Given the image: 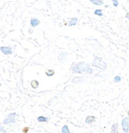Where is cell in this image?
I'll return each instance as SVG.
<instances>
[{
  "mask_svg": "<svg viewBox=\"0 0 129 133\" xmlns=\"http://www.w3.org/2000/svg\"><path fill=\"white\" fill-rule=\"evenodd\" d=\"M91 66H95L96 68H99L101 70H106L107 68V64L106 62H104L103 59L101 57H95L94 60L91 63Z\"/></svg>",
  "mask_w": 129,
  "mask_h": 133,
  "instance_id": "obj_1",
  "label": "cell"
},
{
  "mask_svg": "<svg viewBox=\"0 0 129 133\" xmlns=\"http://www.w3.org/2000/svg\"><path fill=\"white\" fill-rule=\"evenodd\" d=\"M77 64V66L81 70L82 73H85V74H93L94 70L91 66V65L88 63H85V62H79Z\"/></svg>",
  "mask_w": 129,
  "mask_h": 133,
  "instance_id": "obj_2",
  "label": "cell"
},
{
  "mask_svg": "<svg viewBox=\"0 0 129 133\" xmlns=\"http://www.w3.org/2000/svg\"><path fill=\"white\" fill-rule=\"evenodd\" d=\"M18 116V115L15 112H12V113L8 114L6 116V118L3 121V124L4 125H10V124H14L16 122V118Z\"/></svg>",
  "mask_w": 129,
  "mask_h": 133,
  "instance_id": "obj_3",
  "label": "cell"
},
{
  "mask_svg": "<svg viewBox=\"0 0 129 133\" xmlns=\"http://www.w3.org/2000/svg\"><path fill=\"white\" fill-rule=\"evenodd\" d=\"M122 129L124 133H129V117H125L122 121Z\"/></svg>",
  "mask_w": 129,
  "mask_h": 133,
  "instance_id": "obj_4",
  "label": "cell"
},
{
  "mask_svg": "<svg viewBox=\"0 0 129 133\" xmlns=\"http://www.w3.org/2000/svg\"><path fill=\"white\" fill-rule=\"evenodd\" d=\"M0 51L3 54L6 55V56H9V55L13 54V48L11 47H8V46L0 47Z\"/></svg>",
  "mask_w": 129,
  "mask_h": 133,
  "instance_id": "obj_5",
  "label": "cell"
},
{
  "mask_svg": "<svg viewBox=\"0 0 129 133\" xmlns=\"http://www.w3.org/2000/svg\"><path fill=\"white\" fill-rule=\"evenodd\" d=\"M67 55L68 53L66 52V51H61V52H60L59 55H58V61H59L60 63H64L65 62H66Z\"/></svg>",
  "mask_w": 129,
  "mask_h": 133,
  "instance_id": "obj_6",
  "label": "cell"
},
{
  "mask_svg": "<svg viewBox=\"0 0 129 133\" xmlns=\"http://www.w3.org/2000/svg\"><path fill=\"white\" fill-rule=\"evenodd\" d=\"M70 70V72H71L73 74H81V73H82L81 72V70L79 69V67L77 66V64H76V63H72Z\"/></svg>",
  "mask_w": 129,
  "mask_h": 133,
  "instance_id": "obj_7",
  "label": "cell"
},
{
  "mask_svg": "<svg viewBox=\"0 0 129 133\" xmlns=\"http://www.w3.org/2000/svg\"><path fill=\"white\" fill-rule=\"evenodd\" d=\"M29 23H30V25H31V27H33V28H35V27H37L38 25H40V20H39V19L33 17V18L30 19Z\"/></svg>",
  "mask_w": 129,
  "mask_h": 133,
  "instance_id": "obj_8",
  "label": "cell"
},
{
  "mask_svg": "<svg viewBox=\"0 0 129 133\" xmlns=\"http://www.w3.org/2000/svg\"><path fill=\"white\" fill-rule=\"evenodd\" d=\"M85 81V78L84 77H75L73 79L71 80V82L75 84H77V83H82Z\"/></svg>",
  "mask_w": 129,
  "mask_h": 133,
  "instance_id": "obj_9",
  "label": "cell"
},
{
  "mask_svg": "<svg viewBox=\"0 0 129 133\" xmlns=\"http://www.w3.org/2000/svg\"><path fill=\"white\" fill-rule=\"evenodd\" d=\"M78 21H79L78 18L74 17V18L70 19L69 21H68L67 23H66V24H67L68 26H75V25H76V24L78 23Z\"/></svg>",
  "mask_w": 129,
  "mask_h": 133,
  "instance_id": "obj_10",
  "label": "cell"
},
{
  "mask_svg": "<svg viewBox=\"0 0 129 133\" xmlns=\"http://www.w3.org/2000/svg\"><path fill=\"white\" fill-rule=\"evenodd\" d=\"M96 120V118L95 116H93V115H88V116H86V118H85V122L86 124H88V125H91V124L95 123Z\"/></svg>",
  "mask_w": 129,
  "mask_h": 133,
  "instance_id": "obj_11",
  "label": "cell"
},
{
  "mask_svg": "<svg viewBox=\"0 0 129 133\" xmlns=\"http://www.w3.org/2000/svg\"><path fill=\"white\" fill-rule=\"evenodd\" d=\"M111 133H119V125H118V123H114L111 125Z\"/></svg>",
  "mask_w": 129,
  "mask_h": 133,
  "instance_id": "obj_12",
  "label": "cell"
},
{
  "mask_svg": "<svg viewBox=\"0 0 129 133\" xmlns=\"http://www.w3.org/2000/svg\"><path fill=\"white\" fill-rule=\"evenodd\" d=\"M37 121L40 123H47L49 121V118L44 116V115H40L39 117H37Z\"/></svg>",
  "mask_w": 129,
  "mask_h": 133,
  "instance_id": "obj_13",
  "label": "cell"
},
{
  "mask_svg": "<svg viewBox=\"0 0 129 133\" xmlns=\"http://www.w3.org/2000/svg\"><path fill=\"white\" fill-rule=\"evenodd\" d=\"M30 85H31V88L34 89H38V87L40 86V83H39L38 80H36V79H33V80L30 82Z\"/></svg>",
  "mask_w": 129,
  "mask_h": 133,
  "instance_id": "obj_14",
  "label": "cell"
},
{
  "mask_svg": "<svg viewBox=\"0 0 129 133\" xmlns=\"http://www.w3.org/2000/svg\"><path fill=\"white\" fill-rule=\"evenodd\" d=\"M89 1L91 4H93L94 5H97V6H101L104 4L102 0H89Z\"/></svg>",
  "mask_w": 129,
  "mask_h": 133,
  "instance_id": "obj_15",
  "label": "cell"
},
{
  "mask_svg": "<svg viewBox=\"0 0 129 133\" xmlns=\"http://www.w3.org/2000/svg\"><path fill=\"white\" fill-rule=\"evenodd\" d=\"M55 70L54 69H46L45 71V75L47 77H52L55 75Z\"/></svg>",
  "mask_w": 129,
  "mask_h": 133,
  "instance_id": "obj_16",
  "label": "cell"
},
{
  "mask_svg": "<svg viewBox=\"0 0 129 133\" xmlns=\"http://www.w3.org/2000/svg\"><path fill=\"white\" fill-rule=\"evenodd\" d=\"M61 133H70L69 126L67 125H64L61 128Z\"/></svg>",
  "mask_w": 129,
  "mask_h": 133,
  "instance_id": "obj_17",
  "label": "cell"
},
{
  "mask_svg": "<svg viewBox=\"0 0 129 133\" xmlns=\"http://www.w3.org/2000/svg\"><path fill=\"white\" fill-rule=\"evenodd\" d=\"M94 14L99 17H102L103 16V11H102V9H96L94 11Z\"/></svg>",
  "mask_w": 129,
  "mask_h": 133,
  "instance_id": "obj_18",
  "label": "cell"
},
{
  "mask_svg": "<svg viewBox=\"0 0 129 133\" xmlns=\"http://www.w3.org/2000/svg\"><path fill=\"white\" fill-rule=\"evenodd\" d=\"M114 83H120V82H122V77L119 76V75H117V76L114 77Z\"/></svg>",
  "mask_w": 129,
  "mask_h": 133,
  "instance_id": "obj_19",
  "label": "cell"
},
{
  "mask_svg": "<svg viewBox=\"0 0 129 133\" xmlns=\"http://www.w3.org/2000/svg\"><path fill=\"white\" fill-rule=\"evenodd\" d=\"M0 132L1 133H7V131L6 129L4 128V125H0Z\"/></svg>",
  "mask_w": 129,
  "mask_h": 133,
  "instance_id": "obj_20",
  "label": "cell"
},
{
  "mask_svg": "<svg viewBox=\"0 0 129 133\" xmlns=\"http://www.w3.org/2000/svg\"><path fill=\"white\" fill-rule=\"evenodd\" d=\"M29 131V126H24L22 129V132L23 133H28Z\"/></svg>",
  "mask_w": 129,
  "mask_h": 133,
  "instance_id": "obj_21",
  "label": "cell"
},
{
  "mask_svg": "<svg viewBox=\"0 0 129 133\" xmlns=\"http://www.w3.org/2000/svg\"><path fill=\"white\" fill-rule=\"evenodd\" d=\"M111 2H112V4H113L114 7H117L118 5H119L118 0H111Z\"/></svg>",
  "mask_w": 129,
  "mask_h": 133,
  "instance_id": "obj_22",
  "label": "cell"
},
{
  "mask_svg": "<svg viewBox=\"0 0 129 133\" xmlns=\"http://www.w3.org/2000/svg\"><path fill=\"white\" fill-rule=\"evenodd\" d=\"M126 19H127V20H129V12H127V14H126Z\"/></svg>",
  "mask_w": 129,
  "mask_h": 133,
  "instance_id": "obj_23",
  "label": "cell"
},
{
  "mask_svg": "<svg viewBox=\"0 0 129 133\" xmlns=\"http://www.w3.org/2000/svg\"><path fill=\"white\" fill-rule=\"evenodd\" d=\"M127 115H128V117H129V110L127 111Z\"/></svg>",
  "mask_w": 129,
  "mask_h": 133,
  "instance_id": "obj_24",
  "label": "cell"
}]
</instances>
